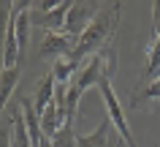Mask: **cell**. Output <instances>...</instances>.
<instances>
[{
  "instance_id": "1",
  "label": "cell",
  "mask_w": 160,
  "mask_h": 147,
  "mask_svg": "<svg viewBox=\"0 0 160 147\" xmlns=\"http://www.w3.org/2000/svg\"><path fill=\"white\" fill-rule=\"evenodd\" d=\"M119 14H122V3L103 6V8L98 11V17L90 22V27L76 38V46H73V52L68 55V57H71L79 68H82L92 55L101 52L103 46L111 44V38H114V33H117V27H119Z\"/></svg>"
},
{
  "instance_id": "2",
  "label": "cell",
  "mask_w": 160,
  "mask_h": 147,
  "mask_svg": "<svg viewBox=\"0 0 160 147\" xmlns=\"http://www.w3.org/2000/svg\"><path fill=\"white\" fill-rule=\"evenodd\" d=\"M71 6H73L71 0H60V3H30V25L43 27L46 33H62Z\"/></svg>"
},
{
  "instance_id": "3",
  "label": "cell",
  "mask_w": 160,
  "mask_h": 147,
  "mask_svg": "<svg viewBox=\"0 0 160 147\" xmlns=\"http://www.w3.org/2000/svg\"><path fill=\"white\" fill-rule=\"evenodd\" d=\"M98 90H101L103 104H106V112H109L106 117H109L111 125L117 128L119 139H122L125 144H130V147H138L136 139H133V134H130V125H128V120H125V109H122L117 93H114V87H111V79H101V82H98Z\"/></svg>"
},
{
  "instance_id": "4",
  "label": "cell",
  "mask_w": 160,
  "mask_h": 147,
  "mask_svg": "<svg viewBox=\"0 0 160 147\" xmlns=\"http://www.w3.org/2000/svg\"><path fill=\"white\" fill-rule=\"evenodd\" d=\"M101 8H103V6L90 3V0H79V3H73L71 11H68V17H65V27H62V33H68L71 38H79V35L90 27V22L98 17V11H101Z\"/></svg>"
},
{
  "instance_id": "5",
  "label": "cell",
  "mask_w": 160,
  "mask_h": 147,
  "mask_svg": "<svg viewBox=\"0 0 160 147\" xmlns=\"http://www.w3.org/2000/svg\"><path fill=\"white\" fill-rule=\"evenodd\" d=\"M76 46V38H71L68 33H46L41 41L38 55L41 57H68Z\"/></svg>"
},
{
  "instance_id": "6",
  "label": "cell",
  "mask_w": 160,
  "mask_h": 147,
  "mask_svg": "<svg viewBox=\"0 0 160 147\" xmlns=\"http://www.w3.org/2000/svg\"><path fill=\"white\" fill-rule=\"evenodd\" d=\"M111 131H114V125H111V120L106 117L92 134H87V136H76V147H117L119 139L111 136Z\"/></svg>"
},
{
  "instance_id": "7",
  "label": "cell",
  "mask_w": 160,
  "mask_h": 147,
  "mask_svg": "<svg viewBox=\"0 0 160 147\" xmlns=\"http://www.w3.org/2000/svg\"><path fill=\"white\" fill-rule=\"evenodd\" d=\"M130 106L133 109H149V112L160 114V79H155V82H149V85H141V90L136 93V98L130 101Z\"/></svg>"
},
{
  "instance_id": "8",
  "label": "cell",
  "mask_w": 160,
  "mask_h": 147,
  "mask_svg": "<svg viewBox=\"0 0 160 147\" xmlns=\"http://www.w3.org/2000/svg\"><path fill=\"white\" fill-rule=\"evenodd\" d=\"M54 90H57V82H54V74H43L41 79H38V90H35V98H33V109H35V114L41 117L43 114V109L54 101Z\"/></svg>"
},
{
  "instance_id": "9",
  "label": "cell",
  "mask_w": 160,
  "mask_h": 147,
  "mask_svg": "<svg viewBox=\"0 0 160 147\" xmlns=\"http://www.w3.org/2000/svg\"><path fill=\"white\" fill-rule=\"evenodd\" d=\"M19 76H22V66H17V68H3V71H0V112L6 109L11 93H14V87H17V82H19Z\"/></svg>"
},
{
  "instance_id": "10",
  "label": "cell",
  "mask_w": 160,
  "mask_h": 147,
  "mask_svg": "<svg viewBox=\"0 0 160 147\" xmlns=\"http://www.w3.org/2000/svg\"><path fill=\"white\" fill-rule=\"evenodd\" d=\"M52 147H76V134H73V125H71V123H65V125L52 136Z\"/></svg>"
},
{
  "instance_id": "11",
  "label": "cell",
  "mask_w": 160,
  "mask_h": 147,
  "mask_svg": "<svg viewBox=\"0 0 160 147\" xmlns=\"http://www.w3.org/2000/svg\"><path fill=\"white\" fill-rule=\"evenodd\" d=\"M14 123H0V147H14Z\"/></svg>"
},
{
  "instance_id": "12",
  "label": "cell",
  "mask_w": 160,
  "mask_h": 147,
  "mask_svg": "<svg viewBox=\"0 0 160 147\" xmlns=\"http://www.w3.org/2000/svg\"><path fill=\"white\" fill-rule=\"evenodd\" d=\"M152 41H160V3L152 8Z\"/></svg>"
},
{
  "instance_id": "13",
  "label": "cell",
  "mask_w": 160,
  "mask_h": 147,
  "mask_svg": "<svg viewBox=\"0 0 160 147\" xmlns=\"http://www.w3.org/2000/svg\"><path fill=\"white\" fill-rule=\"evenodd\" d=\"M117 147H125V142H122V139H119V142H117Z\"/></svg>"
}]
</instances>
